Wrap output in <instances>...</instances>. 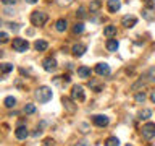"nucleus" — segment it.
Returning a JSON list of instances; mask_svg holds the SVG:
<instances>
[{"mask_svg":"<svg viewBox=\"0 0 155 146\" xmlns=\"http://www.w3.org/2000/svg\"><path fill=\"white\" fill-rule=\"evenodd\" d=\"M52 96H53L52 88H48V86H41V88L36 91V97L39 99V102H42V104H45V102L50 101Z\"/></svg>","mask_w":155,"mask_h":146,"instance_id":"nucleus-1","label":"nucleus"},{"mask_svg":"<svg viewBox=\"0 0 155 146\" xmlns=\"http://www.w3.org/2000/svg\"><path fill=\"white\" fill-rule=\"evenodd\" d=\"M48 19V15L45 12H39V10H36V12L31 13V23L34 24V26H44V24L47 23Z\"/></svg>","mask_w":155,"mask_h":146,"instance_id":"nucleus-2","label":"nucleus"},{"mask_svg":"<svg viewBox=\"0 0 155 146\" xmlns=\"http://www.w3.org/2000/svg\"><path fill=\"white\" fill-rule=\"evenodd\" d=\"M142 16L147 21L155 19V5L152 3V0H145V8L142 10Z\"/></svg>","mask_w":155,"mask_h":146,"instance_id":"nucleus-3","label":"nucleus"},{"mask_svg":"<svg viewBox=\"0 0 155 146\" xmlns=\"http://www.w3.org/2000/svg\"><path fill=\"white\" fill-rule=\"evenodd\" d=\"M71 99L76 101V102H82L86 99V94H84V88L79 86V85H74L71 89Z\"/></svg>","mask_w":155,"mask_h":146,"instance_id":"nucleus-4","label":"nucleus"},{"mask_svg":"<svg viewBox=\"0 0 155 146\" xmlns=\"http://www.w3.org/2000/svg\"><path fill=\"white\" fill-rule=\"evenodd\" d=\"M142 136L145 140H152V138H155V123L153 122H147L144 127H142Z\"/></svg>","mask_w":155,"mask_h":146,"instance_id":"nucleus-5","label":"nucleus"},{"mask_svg":"<svg viewBox=\"0 0 155 146\" xmlns=\"http://www.w3.org/2000/svg\"><path fill=\"white\" fill-rule=\"evenodd\" d=\"M13 49L16 52H26L29 49V42L26 39H21V37H15L13 39Z\"/></svg>","mask_w":155,"mask_h":146,"instance_id":"nucleus-6","label":"nucleus"},{"mask_svg":"<svg viewBox=\"0 0 155 146\" xmlns=\"http://www.w3.org/2000/svg\"><path fill=\"white\" fill-rule=\"evenodd\" d=\"M74 102L76 101L70 99V97H61V104H63V107H65V110L70 112V114H74V112L78 110V106L74 104Z\"/></svg>","mask_w":155,"mask_h":146,"instance_id":"nucleus-7","label":"nucleus"},{"mask_svg":"<svg viewBox=\"0 0 155 146\" xmlns=\"http://www.w3.org/2000/svg\"><path fill=\"white\" fill-rule=\"evenodd\" d=\"M95 73H97V75H100V76L110 75V65H108V63H105V62L97 63V65H95Z\"/></svg>","mask_w":155,"mask_h":146,"instance_id":"nucleus-8","label":"nucleus"},{"mask_svg":"<svg viewBox=\"0 0 155 146\" xmlns=\"http://www.w3.org/2000/svg\"><path fill=\"white\" fill-rule=\"evenodd\" d=\"M92 122H94L95 127H102L104 128V127H107L110 123V119L107 115H94L92 117Z\"/></svg>","mask_w":155,"mask_h":146,"instance_id":"nucleus-9","label":"nucleus"},{"mask_svg":"<svg viewBox=\"0 0 155 146\" xmlns=\"http://www.w3.org/2000/svg\"><path fill=\"white\" fill-rule=\"evenodd\" d=\"M42 65H44V70L45 71H53V70H57V60L53 57H48V58H45V60L42 62Z\"/></svg>","mask_w":155,"mask_h":146,"instance_id":"nucleus-10","label":"nucleus"},{"mask_svg":"<svg viewBox=\"0 0 155 146\" xmlns=\"http://www.w3.org/2000/svg\"><path fill=\"white\" fill-rule=\"evenodd\" d=\"M136 23H137V18L133 16V15H126V16L121 18V24L124 28H133V26H136Z\"/></svg>","mask_w":155,"mask_h":146,"instance_id":"nucleus-11","label":"nucleus"},{"mask_svg":"<svg viewBox=\"0 0 155 146\" xmlns=\"http://www.w3.org/2000/svg\"><path fill=\"white\" fill-rule=\"evenodd\" d=\"M121 8V0H107V10L110 13H116Z\"/></svg>","mask_w":155,"mask_h":146,"instance_id":"nucleus-12","label":"nucleus"},{"mask_svg":"<svg viewBox=\"0 0 155 146\" xmlns=\"http://www.w3.org/2000/svg\"><path fill=\"white\" fill-rule=\"evenodd\" d=\"M15 136H16L18 140H26L29 136V131H28V128L24 125H19L18 128L15 130Z\"/></svg>","mask_w":155,"mask_h":146,"instance_id":"nucleus-13","label":"nucleus"},{"mask_svg":"<svg viewBox=\"0 0 155 146\" xmlns=\"http://www.w3.org/2000/svg\"><path fill=\"white\" fill-rule=\"evenodd\" d=\"M86 50H87V47L84 46V44H74L73 49H71V52H73V55H74V57H82Z\"/></svg>","mask_w":155,"mask_h":146,"instance_id":"nucleus-14","label":"nucleus"},{"mask_svg":"<svg viewBox=\"0 0 155 146\" xmlns=\"http://www.w3.org/2000/svg\"><path fill=\"white\" fill-rule=\"evenodd\" d=\"M104 36L111 39L113 36H116V26H113V24H108V26L104 28Z\"/></svg>","mask_w":155,"mask_h":146,"instance_id":"nucleus-15","label":"nucleus"},{"mask_svg":"<svg viewBox=\"0 0 155 146\" xmlns=\"http://www.w3.org/2000/svg\"><path fill=\"white\" fill-rule=\"evenodd\" d=\"M105 46H107V50H108V52H116V50H118V47H120V44H118L116 39H108Z\"/></svg>","mask_w":155,"mask_h":146,"instance_id":"nucleus-16","label":"nucleus"},{"mask_svg":"<svg viewBox=\"0 0 155 146\" xmlns=\"http://www.w3.org/2000/svg\"><path fill=\"white\" fill-rule=\"evenodd\" d=\"M55 29H57V31L58 33H65L66 31V29H68V21H66V19H58V21L55 23Z\"/></svg>","mask_w":155,"mask_h":146,"instance_id":"nucleus-17","label":"nucleus"},{"mask_svg":"<svg viewBox=\"0 0 155 146\" xmlns=\"http://www.w3.org/2000/svg\"><path fill=\"white\" fill-rule=\"evenodd\" d=\"M78 76L79 78H89L91 76V68L89 67H79L78 68Z\"/></svg>","mask_w":155,"mask_h":146,"instance_id":"nucleus-18","label":"nucleus"},{"mask_svg":"<svg viewBox=\"0 0 155 146\" xmlns=\"http://www.w3.org/2000/svg\"><path fill=\"white\" fill-rule=\"evenodd\" d=\"M3 104H5L7 109H12V107L16 106V99H15L13 96H7V97H5V101H3Z\"/></svg>","mask_w":155,"mask_h":146,"instance_id":"nucleus-19","label":"nucleus"},{"mask_svg":"<svg viewBox=\"0 0 155 146\" xmlns=\"http://www.w3.org/2000/svg\"><path fill=\"white\" fill-rule=\"evenodd\" d=\"M34 47H36V50H39V52H44V50H47V47H48V44L45 42V41H36V44H34Z\"/></svg>","mask_w":155,"mask_h":146,"instance_id":"nucleus-20","label":"nucleus"},{"mask_svg":"<svg viewBox=\"0 0 155 146\" xmlns=\"http://www.w3.org/2000/svg\"><path fill=\"white\" fill-rule=\"evenodd\" d=\"M102 7V3H100V0H92L91 5H89V10H91V13H95V12H99Z\"/></svg>","mask_w":155,"mask_h":146,"instance_id":"nucleus-21","label":"nucleus"},{"mask_svg":"<svg viewBox=\"0 0 155 146\" xmlns=\"http://www.w3.org/2000/svg\"><path fill=\"white\" fill-rule=\"evenodd\" d=\"M150 117H152V110L150 109H142L139 112V119L140 120H149Z\"/></svg>","mask_w":155,"mask_h":146,"instance_id":"nucleus-22","label":"nucleus"},{"mask_svg":"<svg viewBox=\"0 0 155 146\" xmlns=\"http://www.w3.org/2000/svg\"><path fill=\"white\" fill-rule=\"evenodd\" d=\"M105 146H120V140L116 136H110L105 140Z\"/></svg>","mask_w":155,"mask_h":146,"instance_id":"nucleus-23","label":"nucleus"},{"mask_svg":"<svg viewBox=\"0 0 155 146\" xmlns=\"http://www.w3.org/2000/svg\"><path fill=\"white\" fill-rule=\"evenodd\" d=\"M145 86H147V83L142 81V80H139L137 83H134V85L131 86V89H133V91H137V89H145Z\"/></svg>","mask_w":155,"mask_h":146,"instance_id":"nucleus-24","label":"nucleus"},{"mask_svg":"<svg viewBox=\"0 0 155 146\" xmlns=\"http://www.w3.org/2000/svg\"><path fill=\"white\" fill-rule=\"evenodd\" d=\"M145 99H147V96H145V92H144V91H142V92L139 91L137 94L134 96V101L137 102V104H144V101H145Z\"/></svg>","mask_w":155,"mask_h":146,"instance_id":"nucleus-25","label":"nucleus"},{"mask_svg":"<svg viewBox=\"0 0 155 146\" xmlns=\"http://www.w3.org/2000/svg\"><path fill=\"white\" fill-rule=\"evenodd\" d=\"M0 68H2V73H3V75H8L10 71H13V65H12V63H2V65H0Z\"/></svg>","mask_w":155,"mask_h":146,"instance_id":"nucleus-26","label":"nucleus"},{"mask_svg":"<svg viewBox=\"0 0 155 146\" xmlns=\"http://www.w3.org/2000/svg\"><path fill=\"white\" fill-rule=\"evenodd\" d=\"M84 31V23H76L74 26H73V33L74 34H81Z\"/></svg>","mask_w":155,"mask_h":146,"instance_id":"nucleus-27","label":"nucleus"},{"mask_svg":"<svg viewBox=\"0 0 155 146\" xmlns=\"http://www.w3.org/2000/svg\"><path fill=\"white\" fill-rule=\"evenodd\" d=\"M36 112V106L34 104H26L24 106V114L26 115H31V114H34Z\"/></svg>","mask_w":155,"mask_h":146,"instance_id":"nucleus-28","label":"nucleus"},{"mask_svg":"<svg viewBox=\"0 0 155 146\" xmlns=\"http://www.w3.org/2000/svg\"><path fill=\"white\" fill-rule=\"evenodd\" d=\"M86 15H87V13H86V7H84V5H81V7L78 8V12H76V16L81 18V19H84Z\"/></svg>","mask_w":155,"mask_h":146,"instance_id":"nucleus-29","label":"nucleus"},{"mask_svg":"<svg viewBox=\"0 0 155 146\" xmlns=\"http://www.w3.org/2000/svg\"><path fill=\"white\" fill-rule=\"evenodd\" d=\"M89 86L94 88L95 92H100V91H102V85H99V83H97L95 80H91V81H89Z\"/></svg>","mask_w":155,"mask_h":146,"instance_id":"nucleus-30","label":"nucleus"},{"mask_svg":"<svg viewBox=\"0 0 155 146\" xmlns=\"http://www.w3.org/2000/svg\"><path fill=\"white\" fill-rule=\"evenodd\" d=\"M147 80L152 81V83H155V67H152V68L147 71Z\"/></svg>","mask_w":155,"mask_h":146,"instance_id":"nucleus-31","label":"nucleus"},{"mask_svg":"<svg viewBox=\"0 0 155 146\" xmlns=\"http://www.w3.org/2000/svg\"><path fill=\"white\" fill-rule=\"evenodd\" d=\"M42 146H55V140L53 138H45L44 143H42Z\"/></svg>","mask_w":155,"mask_h":146,"instance_id":"nucleus-32","label":"nucleus"},{"mask_svg":"<svg viewBox=\"0 0 155 146\" xmlns=\"http://www.w3.org/2000/svg\"><path fill=\"white\" fill-rule=\"evenodd\" d=\"M0 41H2V44L8 42V34L5 33V31H2V33H0Z\"/></svg>","mask_w":155,"mask_h":146,"instance_id":"nucleus-33","label":"nucleus"},{"mask_svg":"<svg viewBox=\"0 0 155 146\" xmlns=\"http://www.w3.org/2000/svg\"><path fill=\"white\" fill-rule=\"evenodd\" d=\"M2 3L5 5V7H8V5H16L18 0H2Z\"/></svg>","mask_w":155,"mask_h":146,"instance_id":"nucleus-34","label":"nucleus"},{"mask_svg":"<svg viewBox=\"0 0 155 146\" xmlns=\"http://www.w3.org/2000/svg\"><path fill=\"white\" fill-rule=\"evenodd\" d=\"M79 128H81V133H87V131H89V127H87L86 123H81Z\"/></svg>","mask_w":155,"mask_h":146,"instance_id":"nucleus-35","label":"nucleus"},{"mask_svg":"<svg viewBox=\"0 0 155 146\" xmlns=\"http://www.w3.org/2000/svg\"><path fill=\"white\" fill-rule=\"evenodd\" d=\"M8 28H10V29H13V31H18V29H19V24H16V23H10V24H8Z\"/></svg>","mask_w":155,"mask_h":146,"instance_id":"nucleus-36","label":"nucleus"},{"mask_svg":"<svg viewBox=\"0 0 155 146\" xmlns=\"http://www.w3.org/2000/svg\"><path fill=\"white\" fill-rule=\"evenodd\" d=\"M41 135H42V130H41V128H37V130L32 133V136H34V138H37V136H41Z\"/></svg>","mask_w":155,"mask_h":146,"instance_id":"nucleus-37","label":"nucleus"},{"mask_svg":"<svg viewBox=\"0 0 155 146\" xmlns=\"http://www.w3.org/2000/svg\"><path fill=\"white\" fill-rule=\"evenodd\" d=\"M74 146H91V144L87 143V141H84V140H82V141H79V143H76Z\"/></svg>","mask_w":155,"mask_h":146,"instance_id":"nucleus-38","label":"nucleus"},{"mask_svg":"<svg viewBox=\"0 0 155 146\" xmlns=\"http://www.w3.org/2000/svg\"><path fill=\"white\" fill-rule=\"evenodd\" d=\"M73 2V0H58V3H60V5H70Z\"/></svg>","mask_w":155,"mask_h":146,"instance_id":"nucleus-39","label":"nucleus"},{"mask_svg":"<svg viewBox=\"0 0 155 146\" xmlns=\"http://www.w3.org/2000/svg\"><path fill=\"white\" fill-rule=\"evenodd\" d=\"M150 101H152L153 104H155V91H152V92H150Z\"/></svg>","mask_w":155,"mask_h":146,"instance_id":"nucleus-40","label":"nucleus"},{"mask_svg":"<svg viewBox=\"0 0 155 146\" xmlns=\"http://www.w3.org/2000/svg\"><path fill=\"white\" fill-rule=\"evenodd\" d=\"M26 2H28V3H36L37 0H26Z\"/></svg>","mask_w":155,"mask_h":146,"instance_id":"nucleus-41","label":"nucleus"},{"mask_svg":"<svg viewBox=\"0 0 155 146\" xmlns=\"http://www.w3.org/2000/svg\"><path fill=\"white\" fill-rule=\"evenodd\" d=\"M126 146H133V144H126Z\"/></svg>","mask_w":155,"mask_h":146,"instance_id":"nucleus-42","label":"nucleus"}]
</instances>
